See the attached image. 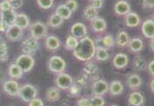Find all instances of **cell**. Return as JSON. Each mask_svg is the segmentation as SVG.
Listing matches in <instances>:
<instances>
[{
    "label": "cell",
    "mask_w": 154,
    "mask_h": 106,
    "mask_svg": "<svg viewBox=\"0 0 154 106\" xmlns=\"http://www.w3.org/2000/svg\"><path fill=\"white\" fill-rule=\"evenodd\" d=\"M127 47L133 53H139L144 48V42L140 38L135 37L130 39Z\"/></svg>",
    "instance_id": "obj_23"
},
{
    "label": "cell",
    "mask_w": 154,
    "mask_h": 106,
    "mask_svg": "<svg viewBox=\"0 0 154 106\" xmlns=\"http://www.w3.org/2000/svg\"><path fill=\"white\" fill-rule=\"evenodd\" d=\"M45 46H46L47 49L50 50V51H55L60 47V39L54 35H49V36H47V38H46Z\"/></svg>",
    "instance_id": "obj_22"
},
{
    "label": "cell",
    "mask_w": 154,
    "mask_h": 106,
    "mask_svg": "<svg viewBox=\"0 0 154 106\" xmlns=\"http://www.w3.org/2000/svg\"><path fill=\"white\" fill-rule=\"evenodd\" d=\"M96 43L88 36L80 39L77 46L73 50V55L80 61H89L95 56Z\"/></svg>",
    "instance_id": "obj_1"
},
{
    "label": "cell",
    "mask_w": 154,
    "mask_h": 106,
    "mask_svg": "<svg viewBox=\"0 0 154 106\" xmlns=\"http://www.w3.org/2000/svg\"><path fill=\"white\" fill-rule=\"evenodd\" d=\"M17 13L14 10L11 9L4 11H0V20L7 24L8 26L13 25L16 19Z\"/></svg>",
    "instance_id": "obj_16"
},
{
    "label": "cell",
    "mask_w": 154,
    "mask_h": 106,
    "mask_svg": "<svg viewBox=\"0 0 154 106\" xmlns=\"http://www.w3.org/2000/svg\"><path fill=\"white\" fill-rule=\"evenodd\" d=\"M114 45H115L114 37L110 34H107L101 39V45H98L96 47H102V48H104L106 49H109V48H113Z\"/></svg>",
    "instance_id": "obj_32"
},
{
    "label": "cell",
    "mask_w": 154,
    "mask_h": 106,
    "mask_svg": "<svg viewBox=\"0 0 154 106\" xmlns=\"http://www.w3.org/2000/svg\"><path fill=\"white\" fill-rule=\"evenodd\" d=\"M153 65H154V61L152 60L149 63H147L146 67H147V71L149 72V74L151 75V76L153 77L154 76V71H153Z\"/></svg>",
    "instance_id": "obj_46"
},
{
    "label": "cell",
    "mask_w": 154,
    "mask_h": 106,
    "mask_svg": "<svg viewBox=\"0 0 154 106\" xmlns=\"http://www.w3.org/2000/svg\"><path fill=\"white\" fill-rule=\"evenodd\" d=\"M110 106H118V105H116V104H112V105H110Z\"/></svg>",
    "instance_id": "obj_52"
},
{
    "label": "cell",
    "mask_w": 154,
    "mask_h": 106,
    "mask_svg": "<svg viewBox=\"0 0 154 106\" xmlns=\"http://www.w3.org/2000/svg\"><path fill=\"white\" fill-rule=\"evenodd\" d=\"M19 84L14 79L7 80L3 83L4 91L11 96H18L19 90Z\"/></svg>",
    "instance_id": "obj_9"
},
{
    "label": "cell",
    "mask_w": 154,
    "mask_h": 106,
    "mask_svg": "<svg viewBox=\"0 0 154 106\" xmlns=\"http://www.w3.org/2000/svg\"><path fill=\"white\" fill-rule=\"evenodd\" d=\"M0 38H1V36H0Z\"/></svg>",
    "instance_id": "obj_54"
},
{
    "label": "cell",
    "mask_w": 154,
    "mask_h": 106,
    "mask_svg": "<svg viewBox=\"0 0 154 106\" xmlns=\"http://www.w3.org/2000/svg\"><path fill=\"white\" fill-rule=\"evenodd\" d=\"M141 19L139 16L133 11H130L125 15V23L128 27H137L140 25Z\"/></svg>",
    "instance_id": "obj_18"
},
{
    "label": "cell",
    "mask_w": 154,
    "mask_h": 106,
    "mask_svg": "<svg viewBox=\"0 0 154 106\" xmlns=\"http://www.w3.org/2000/svg\"><path fill=\"white\" fill-rule=\"evenodd\" d=\"M36 3L41 9H50L54 5V0H36Z\"/></svg>",
    "instance_id": "obj_38"
},
{
    "label": "cell",
    "mask_w": 154,
    "mask_h": 106,
    "mask_svg": "<svg viewBox=\"0 0 154 106\" xmlns=\"http://www.w3.org/2000/svg\"><path fill=\"white\" fill-rule=\"evenodd\" d=\"M10 3H11V9L14 11L19 9L23 5V0H11L10 1Z\"/></svg>",
    "instance_id": "obj_42"
},
{
    "label": "cell",
    "mask_w": 154,
    "mask_h": 106,
    "mask_svg": "<svg viewBox=\"0 0 154 106\" xmlns=\"http://www.w3.org/2000/svg\"><path fill=\"white\" fill-rule=\"evenodd\" d=\"M142 5L145 9H152L154 7V0H142Z\"/></svg>",
    "instance_id": "obj_45"
},
{
    "label": "cell",
    "mask_w": 154,
    "mask_h": 106,
    "mask_svg": "<svg viewBox=\"0 0 154 106\" xmlns=\"http://www.w3.org/2000/svg\"><path fill=\"white\" fill-rule=\"evenodd\" d=\"M128 62H129L128 56L122 53L116 54L112 61L113 66L117 69H122V68L125 67L128 65Z\"/></svg>",
    "instance_id": "obj_19"
},
{
    "label": "cell",
    "mask_w": 154,
    "mask_h": 106,
    "mask_svg": "<svg viewBox=\"0 0 154 106\" xmlns=\"http://www.w3.org/2000/svg\"><path fill=\"white\" fill-rule=\"evenodd\" d=\"M150 48L152 49V51H153V39H151V42H150Z\"/></svg>",
    "instance_id": "obj_49"
},
{
    "label": "cell",
    "mask_w": 154,
    "mask_h": 106,
    "mask_svg": "<svg viewBox=\"0 0 154 106\" xmlns=\"http://www.w3.org/2000/svg\"><path fill=\"white\" fill-rule=\"evenodd\" d=\"M28 106H45L44 105V102L42 101V99L35 97L32 100H31L28 102Z\"/></svg>",
    "instance_id": "obj_43"
},
{
    "label": "cell",
    "mask_w": 154,
    "mask_h": 106,
    "mask_svg": "<svg viewBox=\"0 0 154 106\" xmlns=\"http://www.w3.org/2000/svg\"><path fill=\"white\" fill-rule=\"evenodd\" d=\"M83 75L86 76L88 78H91L92 80H96L99 76V68L95 63L89 61H87L85 66L83 67Z\"/></svg>",
    "instance_id": "obj_12"
},
{
    "label": "cell",
    "mask_w": 154,
    "mask_h": 106,
    "mask_svg": "<svg viewBox=\"0 0 154 106\" xmlns=\"http://www.w3.org/2000/svg\"><path fill=\"white\" fill-rule=\"evenodd\" d=\"M6 38L11 41H18L23 36V29L17 26L15 24L8 26L6 32L5 33Z\"/></svg>",
    "instance_id": "obj_10"
},
{
    "label": "cell",
    "mask_w": 154,
    "mask_h": 106,
    "mask_svg": "<svg viewBox=\"0 0 154 106\" xmlns=\"http://www.w3.org/2000/svg\"><path fill=\"white\" fill-rule=\"evenodd\" d=\"M67 9L72 12H75L78 9V3L76 0H67L64 4Z\"/></svg>",
    "instance_id": "obj_39"
},
{
    "label": "cell",
    "mask_w": 154,
    "mask_h": 106,
    "mask_svg": "<svg viewBox=\"0 0 154 106\" xmlns=\"http://www.w3.org/2000/svg\"><path fill=\"white\" fill-rule=\"evenodd\" d=\"M37 96H38V90L33 85L26 83V84H24L21 87H19L18 96L22 101L28 103L33 98L37 97Z\"/></svg>",
    "instance_id": "obj_2"
},
{
    "label": "cell",
    "mask_w": 154,
    "mask_h": 106,
    "mask_svg": "<svg viewBox=\"0 0 154 106\" xmlns=\"http://www.w3.org/2000/svg\"><path fill=\"white\" fill-rule=\"evenodd\" d=\"M48 69L54 73V74H60L65 71L67 63L63 58L58 55H54L52 57L49 58L48 60Z\"/></svg>",
    "instance_id": "obj_3"
},
{
    "label": "cell",
    "mask_w": 154,
    "mask_h": 106,
    "mask_svg": "<svg viewBox=\"0 0 154 106\" xmlns=\"http://www.w3.org/2000/svg\"><path fill=\"white\" fill-rule=\"evenodd\" d=\"M76 106H92L89 98L87 97H82L80 98L76 103Z\"/></svg>",
    "instance_id": "obj_40"
},
{
    "label": "cell",
    "mask_w": 154,
    "mask_h": 106,
    "mask_svg": "<svg viewBox=\"0 0 154 106\" xmlns=\"http://www.w3.org/2000/svg\"><path fill=\"white\" fill-rule=\"evenodd\" d=\"M14 24L21 29L27 28L30 26V19L28 16L25 13H17Z\"/></svg>",
    "instance_id": "obj_26"
},
{
    "label": "cell",
    "mask_w": 154,
    "mask_h": 106,
    "mask_svg": "<svg viewBox=\"0 0 154 106\" xmlns=\"http://www.w3.org/2000/svg\"><path fill=\"white\" fill-rule=\"evenodd\" d=\"M4 78H5V75H4V73L0 70V82H2V81L4 80Z\"/></svg>",
    "instance_id": "obj_50"
},
{
    "label": "cell",
    "mask_w": 154,
    "mask_h": 106,
    "mask_svg": "<svg viewBox=\"0 0 154 106\" xmlns=\"http://www.w3.org/2000/svg\"><path fill=\"white\" fill-rule=\"evenodd\" d=\"M8 48L3 38H0V62H5L8 60Z\"/></svg>",
    "instance_id": "obj_34"
},
{
    "label": "cell",
    "mask_w": 154,
    "mask_h": 106,
    "mask_svg": "<svg viewBox=\"0 0 154 106\" xmlns=\"http://www.w3.org/2000/svg\"><path fill=\"white\" fill-rule=\"evenodd\" d=\"M91 28L96 33H103L107 28V23L103 18L97 17L91 21Z\"/></svg>",
    "instance_id": "obj_24"
},
{
    "label": "cell",
    "mask_w": 154,
    "mask_h": 106,
    "mask_svg": "<svg viewBox=\"0 0 154 106\" xmlns=\"http://www.w3.org/2000/svg\"><path fill=\"white\" fill-rule=\"evenodd\" d=\"M146 61L144 56L142 55H136L132 61V66L134 67L135 70L137 71H142L146 67Z\"/></svg>",
    "instance_id": "obj_29"
},
{
    "label": "cell",
    "mask_w": 154,
    "mask_h": 106,
    "mask_svg": "<svg viewBox=\"0 0 154 106\" xmlns=\"http://www.w3.org/2000/svg\"><path fill=\"white\" fill-rule=\"evenodd\" d=\"M54 83H55V85L58 89L67 90V89L74 83V80H73V77L70 75L62 72V73L57 74V76L55 77V80H54Z\"/></svg>",
    "instance_id": "obj_7"
},
{
    "label": "cell",
    "mask_w": 154,
    "mask_h": 106,
    "mask_svg": "<svg viewBox=\"0 0 154 106\" xmlns=\"http://www.w3.org/2000/svg\"><path fill=\"white\" fill-rule=\"evenodd\" d=\"M46 99L47 101L50 103H55L58 102L60 98V89H58L57 87H50L48 88L46 91Z\"/></svg>",
    "instance_id": "obj_20"
},
{
    "label": "cell",
    "mask_w": 154,
    "mask_h": 106,
    "mask_svg": "<svg viewBox=\"0 0 154 106\" xmlns=\"http://www.w3.org/2000/svg\"><path fill=\"white\" fill-rule=\"evenodd\" d=\"M153 83H154V79H153V77H152V79H151V81H150V89H151V91H152V93L154 92Z\"/></svg>",
    "instance_id": "obj_48"
},
{
    "label": "cell",
    "mask_w": 154,
    "mask_h": 106,
    "mask_svg": "<svg viewBox=\"0 0 154 106\" xmlns=\"http://www.w3.org/2000/svg\"><path fill=\"white\" fill-rule=\"evenodd\" d=\"M142 82H143L142 78L137 74H131L127 76V79H126L127 86L132 90L137 89L142 85Z\"/></svg>",
    "instance_id": "obj_17"
},
{
    "label": "cell",
    "mask_w": 154,
    "mask_h": 106,
    "mask_svg": "<svg viewBox=\"0 0 154 106\" xmlns=\"http://www.w3.org/2000/svg\"><path fill=\"white\" fill-rule=\"evenodd\" d=\"M109 92V83L103 79H96L92 84V93L96 96H103Z\"/></svg>",
    "instance_id": "obj_8"
},
{
    "label": "cell",
    "mask_w": 154,
    "mask_h": 106,
    "mask_svg": "<svg viewBox=\"0 0 154 106\" xmlns=\"http://www.w3.org/2000/svg\"><path fill=\"white\" fill-rule=\"evenodd\" d=\"M89 100H90V103H91L92 106H105L106 102L103 96L93 95L89 98Z\"/></svg>",
    "instance_id": "obj_36"
},
{
    "label": "cell",
    "mask_w": 154,
    "mask_h": 106,
    "mask_svg": "<svg viewBox=\"0 0 154 106\" xmlns=\"http://www.w3.org/2000/svg\"><path fill=\"white\" fill-rule=\"evenodd\" d=\"M11 9V3L9 0H3L2 2H0V11Z\"/></svg>",
    "instance_id": "obj_41"
},
{
    "label": "cell",
    "mask_w": 154,
    "mask_h": 106,
    "mask_svg": "<svg viewBox=\"0 0 154 106\" xmlns=\"http://www.w3.org/2000/svg\"><path fill=\"white\" fill-rule=\"evenodd\" d=\"M7 106H17L16 104H9V105H7Z\"/></svg>",
    "instance_id": "obj_51"
},
{
    "label": "cell",
    "mask_w": 154,
    "mask_h": 106,
    "mask_svg": "<svg viewBox=\"0 0 154 106\" xmlns=\"http://www.w3.org/2000/svg\"><path fill=\"white\" fill-rule=\"evenodd\" d=\"M55 13L57 14L59 17H60L63 20H65V19H70V17L72 16L73 12L67 9L65 5H60L59 6H57V8L55 10Z\"/></svg>",
    "instance_id": "obj_31"
},
{
    "label": "cell",
    "mask_w": 154,
    "mask_h": 106,
    "mask_svg": "<svg viewBox=\"0 0 154 106\" xmlns=\"http://www.w3.org/2000/svg\"><path fill=\"white\" fill-rule=\"evenodd\" d=\"M15 63L22 69L24 73H26L32 69L35 61H34V58L32 57V55L23 54L16 59Z\"/></svg>",
    "instance_id": "obj_5"
},
{
    "label": "cell",
    "mask_w": 154,
    "mask_h": 106,
    "mask_svg": "<svg viewBox=\"0 0 154 106\" xmlns=\"http://www.w3.org/2000/svg\"><path fill=\"white\" fill-rule=\"evenodd\" d=\"M128 104L131 106H143L144 104V96L138 91H133L129 95Z\"/></svg>",
    "instance_id": "obj_15"
},
{
    "label": "cell",
    "mask_w": 154,
    "mask_h": 106,
    "mask_svg": "<svg viewBox=\"0 0 154 106\" xmlns=\"http://www.w3.org/2000/svg\"><path fill=\"white\" fill-rule=\"evenodd\" d=\"M96 61H105L109 59V54L108 49L102 47H96V52H95V56Z\"/></svg>",
    "instance_id": "obj_28"
},
{
    "label": "cell",
    "mask_w": 154,
    "mask_h": 106,
    "mask_svg": "<svg viewBox=\"0 0 154 106\" xmlns=\"http://www.w3.org/2000/svg\"><path fill=\"white\" fill-rule=\"evenodd\" d=\"M83 17L85 18V19L89 20L91 22L92 20H94L97 17H99L98 10L95 9L91 5H88V6H87L84 10V11H83Z\"/></svg>",
    "instance_id": "obj_30"
},
{
    "label": "cell",
    "mask_w": 154,
    "mask_h": 106,
    "mask_svg": "<svg viewBox=\"0 0 154 106\" xmlns=\"http://www.w3.org/2000/svg\"><path fill=\"white\" fill-rule=\"evenodd\" d=\"M114 11L119 16H124V15L125 16L127 13L131 11V5L125 0H119L114 5Z\"/></svg>",
    "instance_id": "obj_14"
},
{
    "label": "cell",
    "mask_w": 154,
    "mask_h": 106,
    "mask_svg": "<svg viewBox=\"0 0 154 106\" xmlns=\"http://www.w3.org/2000/svg\"><path fill=\"white\" fill-rule=\"evenodd\" d=\"M69 96H72V97H77L81 95V91H82V88L79 87L77 84H75V83L69 87L67 89Z\"/></svg>",
    "instance_id": "obj_37"
},
{
    "label": "cell",
    "mask_w": 154,
    "mask_h": 106,
    "mask_svg": "<svg viewBox=\"0 0 154 106\" xmlns=\"http://www.w3.org/2000/svg\"><path fill=\"white\" fill-rule=\"evenodd\" d=\"M9 1H11V0H9Z\"/></svg>",
    "instance_id": "obj_53"
},
{
    "label": "cell",
    "mask_w": 154,
    "mask_h": 106,
    "mask_svg": "<svg viewBox=\"0 0 154 106\" xmlns=\"http://www.w3.org/2000/svg\"><path fill=\"white\" fill-rule=\"evenodd\" d=\"M39 48V43L38 39L32 38V37H28L26 39H24L21 43V51L25 55H32L38 51Z\"/></svg>",
    "instance_id": "obj_6"
},
{
    "label": "cell",
    "mask_w": 154,
    "mask_h": 106,
    "mask_svg": "<svg viewBox=\"0 0 154 106\" xmlns=\"http://www.w3.org/2000/svg\"><path fill=\"white\" fill-rule=\"evenodd\" d=\"M8 26H9L7 24H5V22L0 20V33H5L7 28H8Z\"/></svg>",
    "instance_id": "obj_47"
},
{
    "label": "cell",
    "mask_w": 154,
    "mask_h": 106,
    "mask_svg": "<svg viewBox=\"0 0 154 106\" xmlns=\"http://www.w3.org/2000/svg\"><path fill=\"white\" fill-rule=\"evenodd\" d=\"M63 21L64 20L61 19L60 17H59L56 13H54L49 17L47 26H50V27H53V28H57V27H60L63 24Z\"/></svg>",
    "instance_id": "obj_33"
},
{
    "label": "cell",
    "mask_w": 154,
    "mask_h": 106,
    "mask_svg": "<svg viewBox=\"0 0 154 106\" xmlns=\"http://www.w3.org/2000/svg\"><path fill=\"white\" fill-rule=\"evenodd\" d=\"M78 39L75 37L72 36L71 34L69 36H67L66 39V41H65V48L67 50H74L75 47L77 46V43H78Z\"/></svg>",
    "instance_id": "obj_35"
},
{
    "label": "cell",
    "mask_w": 154,
    "mask_h": 106,
    "mask_svg": "<svg viewBox=\"0 0 154 106\" xmlns=\"http://www.w3.org/2000/svg\"><path fill=\"white\" fill-rule=\"evenodd\" d=\"M29 27H30L31 37L36 39L38 40L40 39L45 38L48 35V26L41 21L32 23V25L29 26Z\"/></svg>",
    "instance_id": "obj_4"
},
{
    "label": "cell",
    "mask_w": 154,
    "mask_h": 106,
    "mask_svg": "<svg viewBox=\"0 0 154 106\" xmlns=\"http://www.w3.org/2000/svg\"><path fill=\"white\" fill-rule=\"evenodd\" d=\"M124 91V84L118 80H114L109 84V92L111 96H119Z\"/></svg>",
    "instance_id": "obj_21"
},
{
    "label": "cell",
    "mask_w": 154,
    "mask_h": 106,
    "mask_svg": "<svg viewBox=\"0 0 154 106\" xmlns=\"http://www.w3.org/2000/svg\"><path fill=\"white\" fill-rule=\"evenodd\" d=\"M130 36L128 34V33H126L125 31H120L115 39V43L119 47V48H125L128 46V43L130 41Z\"/></svg>",
    "instance_id": "obj_25"
},
{
    "label": "cell",
    "mask_w": 154,
    "mask_h": 106,
    "mask_svg": "<svg viewBox=\"0 0 154 106\" xmlns=\"http://www.w3.org/2000/svg\"><path fill=\"white\" fill-rule=\"evenodd\" d=\"M23 74L24 72L16 63L11 64L8 67V75L11 79H20L23 76Z\"/></svg>",
    "instance_id": "obj_27"
},
{
    "label": "cell",
    "mask_w": 154,
    "mask_h": 106,
    "mask_svg": "<svg viewBox=\"0 0 154 106\" xmlns=\"http://www.w3.org/2000/svg\"><path fill=\"white\" fill-rule=\"evenodd\" d=\"M142 33L146 39L154 38V21L152 19H148L144 20L141 26Z\"/></svg>",
    "instance_id": "obj_13"
},
{
    "label": "cell",
    "mask_w": 154,
    "mask_h": 106,
    "mask_svg": "<svg viewBox=\"0 0 154 106\" xmlns=\"http://www.w3.org/2000/svg\"><path fill=\"white\" fill-rule=\"evenodd\" d=\"M90 5L95 9H101L103 5V0H90Z\"/></svg>",
    "instance_id": "obj_44"
},
{
    "label": "cell",
    "mask_w": 154,
    "mask_h": 106,
    "mask_svg": "<svg viewBox=\"0 0 154 106\" xmlns=\"http://www.w3.org/2000/svg\"><path fill=\"white\" fill-rule=\"evenodd\" d=\"M70 33H71L72 36L80 39L87 36L88 30H87V27L85 26L84 24H82L81 22H76V23L73 24V26H71Z\"/></svg>",
    "instance_id": "obj_11"
}]
</instances>
